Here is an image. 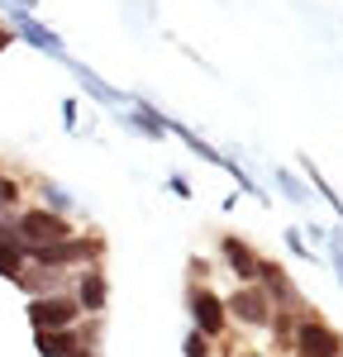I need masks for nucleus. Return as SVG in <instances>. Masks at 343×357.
<instances>
[{
    "instance_id": "nucleus-1",
    "label": "nucleus",
    "mask_w": 343,
    "mask_h": 357,
    "mask_svg": "<svg viewBox=\"0 0 343 357\" xmlns=\"http://www.w3.org/2000/svg\"><path fill=\"white\" fill-rule=\"evenodd\" d=\"M77 319H82V310H77V301H72V296L48 291V296H33V301H29V324H33V333L77 329Z\"/></svg>"
},
{
    "instance_id": "nucleus-2",
    "label": "nucleus",
    "mask_w": 343,
    "mask_h": 357,
    "mask_svg": "<svg viewBox=\"0 0 343 357\" xmlns=\"http://www.w3.org/2000/svg\"><path fill=\"white\" fill-rule=\"evenodd\" d=\"M10 229H15V238L24 248H43V243L72 238V229H67V220L57 210H20V220L10 224Z\"/></svg>"
},
{
    "instance_id": "nucleus-3",
    "label": "nucleus",
    "mask_w": 343,
    "mask_h": 357,
    "mask_svg": "<svg viewBox=\"0 0 343 357\" xmlns=\"http://www.w3.org/2000/svg\"><path fill=\"white\" fill-rule=\"evenodd\" d=\"M291 343H296V357H339L343 353V338L319 314H300V324H296V333H291Z\"/></svg>"
},
{
    "instance_id": "nucleus-4",
    "label": "nucleus",
    "mask_w": 343,
    "mask_h": 357,
    "mask_svg": "<svg viewBox=\"0 0 343 357\" xmlns=\"http://www.w3.org/2000/svg\"><path fill=\"white\" fill-rule=\"evenodd\" d=\"M100 238H62V243H43V248H29V262L38 267H77V262H91L100 257Z\"/></svg>"
},
{
    "instance_id": "nucleus-5",
    "label": "nucleus",
    "mask_w": 343,
    "mask_h": 357,
    "mask_svg": "<svg viewBox=\"0 0 343 357\" xmlns=\"http://www.w3.org/2000/svg\"><path fill=\"white\" fill-rule=\"evenodd\" d=\"M257 291L267 296V305L272 310H305L300 305V296H296V286H291V276H286V267H277V262H257V281H253Z\"/></svg>"
},
{
    "instance_id": "nucleus-6",
    "label": "nucleus",
    "mask_w": 343,
    "mask_h": 357,
    "mask_svg": "<svg viewBox=\"0 0 343 357\" xmlns=\"http://www.w3.org/2000/svg\"><path fill=\"white\" fill-rule=\"evenodd\" d=\"M191 319H196V333H205V338H220V333L229 329V314H224V301L210 291V286H191Z\"/></svg>"
},
{
    "instance_id": "nucleus-7",
    "label": "nucleus",
    "mask_w": 343,
    "mask_h": 357,
    "mask_svg": "<svg viewBox=\"0 0 343 357\" xmlns=\"http://www.w3.org/2000/svg\"><path fill=\"white\" fill-rule=\"evenodd\" d=\"M224 314H234V319L248 324V329H267V324H272V305H267V296H262L257 286H238L224 301Z\"/></svg>"
},
{
    "instance_id": "nucleus-8",
    "label": "nucleus",
    "mask_w": 343,
    "mask_h": 357,
    "mask_svg": "<svg viewBox=\"0 0 343 357\" xmlns=\"http://www.w3.org/2000/svg\"><path fill=\"white\" fill-rule=\"evenodd\" d=\"M220 257H224L229 267H234L238 286H253V281H257V262H262V257H257V252L243 243L238 234H224V238H220Z\"/></svg>"
},
{
    "instance_id": "nucleus-9",
    "label": "nucleus",
    "mask_w": 343,
    "mask_h": 357,
    "mask_svg": "<svg viewBox=\"0 0 343 357\" xmlns=\"http://www.w3.org/2000/svg\"><path fill=\"white\" fill-rule=\"evenodd\" d=\"M77 310H86V314H100L105 310V301H110V286H105V276L100 272H82L77 276Z\"/></svg>"
},
{
    "instance_id": "nucleus-10",
    "label": "nucleus",
    "mask_w": 343,
    "mask_h": 357,
    "mask_svg": "<svg viewBox=\"0 0 343 357\" xmlns=\"http://www.w3.org/2000/svg\"><path fill=\"white\" fill-rule=\"evenodd\" d=\"M33 348H38L43 357H86L82 333H77V329H62V333H33Z\"/></svg>"
},
{
    "instance_id": "nucleus-11",
    "label": "nucleus",
    "mask_w": 343,
    "mask_h": 357,
    "mask_svg": "<svg viewBox=\"0 0 343 357\" xmlns=\"http://www.w3.org/2000/svg\"><path fill=\"white\" fill-rule=\"evenodd\" d=\"M10 20H15V24H20V33H24V38H29V43H33V48H43V53L62 57V38H57L53 29H43V24H38V20H29L24 10H15V15H10Z\"/></svg>"
},
{
    "instance_id": "nucleus-12",
    "label": "nucleus",
    "mask_w": 343,
    "mask_h": 357,
    "mask_svg": "<svg viewBox=\"0 0 343 357\" xmlns=\"http://www.w3.org/2000/svg\"><path fill=\"white\" fill-rule=\"evenodd\" d=\"M77 77H82V86L91 91V96H96V100H105V105H119V100H124V96H119L114 86H105L100 77H96V72H91V67H77Z\"/></svg>"
},
{
    "instance_id": "nucleus-13",
    "label": "nucleus",
    "mask_w": 343,
    "mask_h": 357,
    "mask_svg": "<svg viewBox=\"0 0 343 357\" xmlns=\"http://www.w3.org/2000/svg\"><path fill=\"white\" fill-rule=\"evenodd\" d=\"M305 176H310V186L319 195H324V200H329V210H339V220H343V195L334 191V186H329V181H324V172H319V167L310 162V158H305Z\"/></svg>"
},
{
    "instance_id": "nucleus-14",
    "label": "nucleus",
    "mask_w": 343,
    "mask_h": 357,
    "mask_svg": "<svg viewBox=\"0 0 343 357\" xmlns=\"http://www.w3.org/2000/svg\"><path fill=\"white\" fill-rule=\"evenodd\" d=\"M129 119H134L148 138H162V134H167V119H162V114H153L148 105H134V110H129Z\"/></svg>"
},
{
    "instance_id": "nucleus-15",
    "label": "nucleus",
    "mask_w": 343,
    "mask_h": 357,
    "mask_svg": "<svg viewBox=\"0 0 343 357\" xmlns=\"http://www.w3.org/2000/svg\"><path fill=\"white\" fill-rule=\"evenodd\" d=\"M181 357H210V338L191 329L186 338H181Z\"/></svg>"
},
{
    "instance_id": "nucleus-16",
    "label": "nucleus",
    "mask_w": 343,
    "mask_h": 357,
    "mask_svg": "<svg viewBox=\"0 0 343 357\" xmlns=\"http://www.w3.org/2000/svg\"><path fill=\"white\" fill-rule=\"evenodd\" d=\"M277 186L286 191V200H296V205H305V186H300V181L291 176V172H282V167H277Z\"/></svg>"
},
{
    "instance_id": "nucleus-17",
    "label": "nucleus",
    "mask_w": 343,
    "mask_h": 357,
    "mask_svg": "<svg viewBox=\"0 0 343 357\" xmlns=\"http://www.w3.org/2000/svg\"><path fill=\"white\" fill-rule=\"evenodd\" d=\"M286 248H291L296 257H310V248H305V234H300V229H286Z\"/></svg>"
},
{
    "instance_id": "nucleus-18",
    "label": "nucleus",
    "mask_w": 343,
    "mask_h": 357,
    "mask_svg": "<svg viewBox=\"0 0 343 357\" xmlns=\"http://www.w3.org/2000/svg\"><path fill=\"white\" fill-rule=\"evenodd\" d=\"M0 205H20V186H15V176H0Z\"/></svg>"
},
{
    "instance_id": "nucleus-19",
    "label": "nucleus",
    "mask_w": 343,
    "mask_h": 357,
    "mask_svg": "<svg viewBox=\"0 0 343 357\" xmlns=\"http://www.w3.org/2000/svg\"><path fill=\"white\" fill-rule=\"evenodd\" d=\"M329 262H334V272H339V286H343V238H339V234L329 238Z\"/></svg>"
},
{
    "instance_id": "nucleus-20",
    "label": "nucleus",
    "mask_w": 343,
    "mask_h": 357,
    "mask_svg": "<svg viewBox=\"0 0 343 357\" xmlns=\"http://www.w3.org/2000/svg\"><path fill=\"white\" fill-rule=\"evenodd\" d=\"M43 195H48V200L57 205V215H67V210H72V195H67V191H57V186H43Z\"/></svg>"
},
{
    "instance_id": "nucleus-21",
    "label": "nucleus",
    "mask_w": 343,
    "mask_h": 357,
    "mask_svg": "<svg viewBox=\"0 0 343 357\" xmlns=\"http://www.w3.org/2000/svg\"><path fill=\"white\" fill-rule=\"evenodd\" d=\"M62 124H67V129L77 124V100H67V105H62Z\"/></svg>"
},
{
    "instance_id": "nucleus-22",
    "label": "nucleus",
    "mask_w": 343,
    "mask_h": 357,
    "mask_svg": "<svg viewBox=\"0 0 343 357\" xmlns=\"http://www.w3.org/2000/svg\"><path fill=\"white\" fill-rule=\"evenodd\" d=\"M5 43H10V33H5V29H0V53H5Z\"/></svg>"
},
{
    "instance_id": "nucleus-23",
    "label": "nucleus",
    "mask_w": 343,
    "mask_h": 357,
    "mask_svg": "<svg viewBox=\"0 0 343 357\" xmlns=\"http://www.w3.org/2000/svg\"><path fill=\"white\" fill-rule=\"evenodd\" d=\"M0 176H5V172H0Z\"/></svg>"
},
{
    "instance_id": "nucleus-24",
    "label": "nucleus",
    "mask_w": 343,
    "mask_h": 357,
    "mask_svg": "<svg viewBox=\"0 0 343 357\" xmlns=\"http://www.w3.org/2000/svg\"><path fill=\"white\" fill-rule=\"evenodd\" d=\"M86 357H91V353H86Z\"/></svg>"
},
{
    "instance_id": "nucleus-25",
    "label": "nucleus",
    "mask_w": 343,
    "mask_h": 357,
    "mask_svg": "<svg viewBox=\"0 0 343 357\" xmlns=\"http://www.w3.org/2000/svg\"><path fill=\"white\" fill-rule=\"evenodd\" d=\"M339 357H343V353H339Z\"/></svg>"
}]
</instances>
